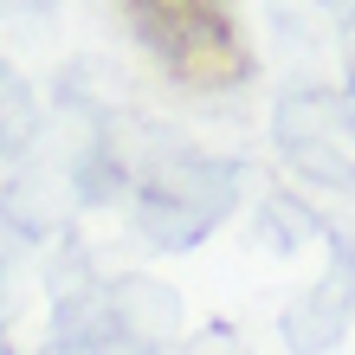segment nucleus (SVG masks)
Returning a JSON list of instances; mask_svg holds the SVG:
<instances>
[]
</instances>
